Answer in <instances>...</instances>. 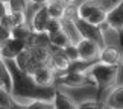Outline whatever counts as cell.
Listing matches in <instances>:
<instances>
[{"label":"cell","mask_w":123,"mask_h":109,"mask_svg":"<svg viewBox=\"0 0 123 109\" xmlns=\"http://www.w3.org/2000/svg\"><path fill=\"white\" fill-rule=\"evenodd\" d=\"M78 109H106V106L100 100H88V102L79 103Z\"/></svg>","instance_id":"22"},{"label":"cell","mask_w":123,"mask_h":109,"mask_svg":"<svg viewBox=\"0 0 123 109\" xmlns=\"http://www.w3.org/2000/svg\"><path fill=\"white\" fill-rule=\"evenodd\" d=\"M11 103V94L5 91V88H0V108L8 109Z\"/></svg>","instance_id":"25"},{"label":"cell","mask_w":123,"mask_h":109,"mask_svg":"<svg viewBox=\"0 0 123 109\" xmlns=\"http://www.w3.org/2000/svg\"><path fill=\"white\" fill-rule=\"evenodd\" d=\"M53 102V109H78V105L70 98L67 94L55 89V96L52 98Z\"/></svg>","instance_id":"13"},{"label":"cell","mask_w":123,"mask_h":109,"mask_svg":"<svg viewBox=\"0 0 123 109\" xmlns=\"http://www.w3.org/2000/svg\"><path fill=\"white\" fill-rule=\"evenodd\" d=\"M0 88H3V83L2 82H0Z\"/></svg>","instance_id":"31"},{"label":"cell","mask_w":123,"mask_h":109,"mask_svg":"<svg viewBox=\"0 0 123 109\" xmlns=\"http://www.w3.org/2000/svg\"><path fill=\"white\" fill-rule=\"evenodd\" d=\"M6 38H9V32H8L6 29H5V27H3L2 24H0V42L5 41Z\"/></svg>","instance_id":"27"},{"label":"cell","mask_w":123,"mask_h":109,"mask_svg":"<svg viewBox=\"0 0 123 109\" xmlns=\"http://www.w3.org/2000/svg\"><path fill=\"white\" fill-rule=\"evenodd\" d=\"M105 23L112 30H116L117 34H120L122 38H123V0H120L119 3L114 5V6L106 12Z\"/></svg>","instance_id":"8"},{"label":"cell","mask_w":123,"mask_h":109,"mask_svg":"<svg viewBox=\"0 0 123 109\" xmlns=\"http://www.w3.org/2000/svg\"><path fill=\"white\" fill-rule=\"evenodd\" d=\"M62 2H65V3H67V5H72V3L74 2V0H62Z\"/></svg>","instance_id":"29"},{"label":"cell","mask_w":123,"mask_h":109,"mask_svg":"<svg viewBox=\"0 0 123 109\" xmlns=\"http://www.w3.org/2000/svg\"><path fill=\"white\" fill-rule=\"evenodd\" d=\"M26 109H53L52 100H32L26 105Z\"/></svg>","instance_id":"20"},{"label":"cell","mask_w":123,"mask_h":109,"mask_svg":"<svg viewBox=\"0 0 123 109\" xmlns=\"http://www.w3.org/2000/svg\"><path fill=\"white\" fill-rule=\"evenodd\" d=\"M49 12L46 9V5L40 6L34 14V18H32V24H31V30L34 34H46V26L47 21H49Z\"/></svg>","instance_id":"10"},{"label":"cell","mask_w":123,"mask_h":109,"mask_svg":"<svg viewBox=\"0 0 123 109\" xmlns=\"http://www.w3.org/2000/svg\"><path fill=\"white\" fill-rule=\"evenodd\" d=\"M114 5V0H88L78 8V17L94 26H102L105 24L106 12Z\"/></svg>","instance_id":"3"},{"label":"cell","mask_w":123,"mask_h":109,"mask_svg":"<svg viewBox=\"0 0 123 109\" xmlns=\"http://www.w3.org/2000/svg\"><path fill=\"white\" fill-rule=\"evenodd\" d=\"M31 34H32L31 27H27L26 23H25V24H20V26H14L12 29H11V32H9V36L27 41V38L31 36Z\"/></svg>","instance_id":"17"},{"label":"cell","mask_w":123,"mask_h":109,"mask_svg":"<svg viewBox=\"0 0 123 109\" xmlns=\"http://www.w3.org/2000/svg\"><path fill=\"white\" fill-rule=\"evenodd\" d=\"M0 47H2V59H15L17 55L27 47V42L25 40L9 36L0 42Z\"/></svg>","instance_id":"7"},{"label":"cell","mask_w":123,"mask_h":109,"mask_svg":"<svg viewBox=\"0 0 123 109\" xmlns=\"http://www.w3.org/2000/svg\"><path fill=\"white\" fill-rule=\"evenodd\" d=\"M29 3H32V5H46V3H49L50 0H27Z\"/></svg>","instance_id":"28"},{"label":"cell","mask_w":123,"mask_h":109,"mask_svg":"<svg viewBox=\"0 0 123 109\" xmlns=\"http://www.w3.org/2000/svg\"><path fill=\"white\" fill-rule=\"evenodd\" d=\"M103 103L106 109H123V85L112 89Z\"/></svg>","instance_id":"14"},{"label":"cell","mask_w":123,"mask_h":109,"mask_svg":"<svg viewBox=\"0 0 123 109\" xmlns=\"http://www.w3.org/2000/svg\"><path fill=\"white\" fill-rule=\"evenodd\" d=\"M9 15H11V20L14 23V26H20V24H25V23H26V14L25 12L11 11V12H9Z\"/></svg>","instance_id":"23"},{"label":"cell","mask_w":123,"mask_h":109,"mask_svg":"<svg viewBox=\"0 0 123 109\" xmlns=\"http://www.w3.org/2000/svg\"><path fill=\"white\" fill-rule=\"evenodd\" d=\"M73 23L76 26V29L79 32L81 38H87V40H91L94 42H97L100 47L105 46L103 42V35H102V30H100V26H94L91 23L82 20L79 17H74L73 18Z\"/></svg>","instance_id":"5"},{"label":"cell","mask_w":123,"mask_h":109,"mask_svg":"<svg viewBox=\"0 0 123 109\" xmlns=\"http://www.w3.org/2000/svg\"><path fill=\"white\" fill-rule=\"evenodd\" d=\"M61 20H56V18H49L47 21V26H46V34H53V32H58L61 30Z\"/></svg>","instance_id":"24"},{"label":"cell","mask_w":123,"mask_h":109,"mask_svg":"<svg viewBox=\"0 0 123 109\" xmlns=\"http://www.w3.org/2000/svg\"><path fill=\"white\" fill-rule=\"evenodd\" d=\"M8 67V71L11 74V97L21 105L32 100H52L55 96V86L47 85L41 86L37 85L32 79V74L23 71L18 68L14 59H3Z\"/></svg>","instance_id":"1"},{"label":"cell","mask_w":123,"mask_h":109,"mask_svg":"<svg viewBox=\"0 0 123 109\" xmlns=\"http://www.w3.org/2000/svg\"><path fill=\"white\" fill-rule=\"evenodd\" d=\"M0 82L3 83L5 91L11 94V74L8 71V67L5 64V61L0 58Z\"/></svg>","instance_id":"18"},{"label":"cell","mask_w":123,"mask_h":109,"mask_svg":"<svg viewBox=\"0 0 123 109\" xmlns=\"http://www.w3.org/2000/svg\"><path fill=\"white\" fill-rule=\"evenodd\" d=\"M47 40H49L50 47H55V49H64L65 46L70 44V38L65 35V32L61 29L58 32H53V34H46Z\"/></svg>","instance_id":"16"},{"label":"cell","mask_w":123,"mask_h":109,"mask_svg":"<svg viewBox=\"0 0 123 109\" xmlns=\"http://www.w3.org/2000/svg\"><path fill=\"white\" fill-rule=\"evenodd\" d=\"M0 109H5V108H0Z\"/></svg>","instance_id":"33"},{"label":"cell","mask_w":123,"mask_h":109,"mask_svg":"<svg viewBox=\"0 0 123 109\" xmlns=\"http://www.w3.org/2000/svg\"><path fill=\"white\" fill-rule=\"evenodd\" d=\"M0 2H6V0H0Z\"/></svg>","instance_id":"32"},{"label":"cell","mask_w":123,"mask_h":109,"mask_svg":"<svg viewBox=\"0 0 123 109\" xmlns=\"http://www.w3.org/2000/svg\"><path fill=\"white\" fill-rule=\"evenodd\" d=\"M99 62H103V64H110V65H116L119 64V59H120V53L116 47L112 46H103L100 52H99Z\"/></svg>","instance_id":"12"},{"label":"cell","mask_w":123,"mask_h":109,"mask_svg":"<svg viewBox=\"0 0 123 109\" xmlns=\"http://www.w3.org/2000/svg\"><path fill=\"white\" fill-rule=\"evenodd\" d=\"M0 58H2V47H0Z\"/></svg>","instance_id":"30"},{"label":"cell","mask_w":123,"mask_h":109,"mask_svg":"<svg viewBox=\"0 0 123 109\" xmlns=\"http://www.w3.org/2000/svg\"><path fill=\"white\" fill-rule=\"evenodd\" d=\"M85 73L93 79L94 85L97 86V100H100L102 94L116 85L117 76H119V64L110 65L97 61V62L90 65L85 70Z\"/></svg>","instance_id":"2"},{"label":"cell","mask_w":123,"mask_h":109,"mask_svg":"<svg viewBox=\"0 0 123 109\" xmlns=\"http://www.w3.org/2000/svg\"><path fill=\"white\" fill-rule=\"evenodd\" d=\"M53 85H64L67 88H82L94 85V82L85 71H64L62 74L55 76Z\"/></svg>","instance_id":"4"},{"label":"cell","mask_w":123,"mask_h":109,"mask_svg":"<svg viewBox=\"0 0 123 109\" xmlns=\"http://www.w3.org/2000/svg\"><path fill=\"white\" fill-rule=\"evenodd\" d=\"M8 5V11H20V12H26L27 8V0H6Z\"/></svg>","instance_id":"19"},{"label":"cell","mask_w":123,"mask_h":109,"mask_svg":"<svg viewBox=\"0 0 123 109\" xmlns=\"http://www.w3.org/2000/svg\"><path fill=\"white\" fill-rule=\"evenodd\" d=\"M64 55L67 56V59L70 61V62H74V61L79 59V55H78V49H76V44H73V42H70L68 46H65L64 49Z\"/></svg>","instance_id":"21"},{"label":"cell","mask_w":123,"mask_h":109,"mask_svg":"<svg viewBox=\"0 0 123 109\" xmlns=\"http://www.w3.org/2000/svg\"><path fill=\"white\" fill-rule=\"evenodd\" d=\"M9 11H8V5H6V2H0V20L6 15Z\"/></svg>","instance_id":"26"},{"label":"cell","mask_w":123,"mask_h":109,"mask_svg":"<svg viewBox=\"0 0 123 109\" xmlns=\"http://www.w3.org/2000/svg\"><path fill=\"white\" fill-rule=\"evenodd\" d=\"M55 70L50 67V65H41L32 73V79L35 80L37 85H41V86H47V85H53L55 80Z\"/></svg>","instance_id":"9"},{"label":"cell","mask_w":123,"mask_h":109,"mask_svg":"<svg viewBox=\"0 0 123 109\" xmlns=\"http://www.w3.org/2000/svg\"><path fill=\"white\" fill-rule=\"evenodd\" d=\"M76 49H78V55L81 61H87V62H96L99 58V52H100L102 47L94 42L91 40H87V38H81L76 42Z\"/></svg>","instance_id":"6"},{"label":"cell","mask_w":123,"mask_h":109,"mask_svg":"<svg viewBox=\"0 0 123 109\" xmlns=\"http://www.w3.org/2000/svg\"><path fill=\"white\" fill-rule=\"evenodd\" d=\"M55 49V47H53ZM49 65L55 71H67L68 70V65H70V61L67 59V56L64 55L62 49H55L53 52H50V59H49Z\"/></svg>","instance_id":"11"},{"label":"cell","mask_w":123,"mask_h":109,"mask_svg":"<svg viewBox=\"0 0 123 109\" xmlns=\"http://www.w3.org/2000/svg\"><path fill=\"white\" fill-rule=\"evenodd\" d=\"M65 8H67V3L62 2V0H50L49 3H46V9H47V12H49V17L56 18V20L64 18Z\"/></svg>","instance_id":"15"}]
</instances>
